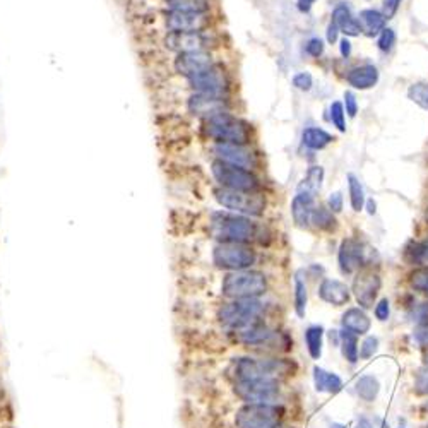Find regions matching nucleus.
<instances>
[{
	"label": "nucleus",
	"mask_w": 428,
	"mask_h": 428,
	"mask_svg": "<svg viewBox=\"0 0 428 428\" xmlns=\"http://www.w3.org/2000/svg\"><path fill=\"white\" fill-rule=\"evenodd\" d=\"M409 285L415 292L428 293V265H422L409 274Z\"/></svg>",
	"instance_id": "obj_36"
},
{
	"label": "nucleus",
	"mask_w": 428,
	"mask_h": 428,
	"mask_svg": "<svg viewBox=\"0 0 428 428\" xmlns=\"http://www.w3.org/2000/svg\"><path fill=\"white\" fill-rule=\"evenodd\" d=\"M355 392L361 401L374 403L379 398V392H381V382L375 375L365 374L355 382Z\"/></svg>",
	"instance_id": "obj_26"
},
{
	"label": "nucleus",
	"mask_w": 428,
	"mask_h": 428,
	"mask_svg": "<svg viewBox=\"0 0 428 428\" xmlns=\"http://www.w3.org/2000/svg\"><path fill=\"white\" fill-rule=\"evenodd\" d=\"M337 261H340V269L343 274H353V272L360 271L361 265L367 264L368 250H365V245L358 240L346 238L340 247Z\"/></svg>",
	"instance_id": "obj_15"
},
{
	"label": "nucleus",
	"mask_w": 428,
	"mask_h": 428,
	"mask_svg": "<svg viewBox=\"0 0 428 428\" xmlns=\"http://www.w3.org/2000/svg\"><path fill=\"white\" fill-rule=\"evenodd\" d=\"M265 305L259 298H238L223 303L217 310V320L221 326L233 331L235 334L248 329L254 324L261 322Z\"/></svg>",
	"instance_id": "obj_3"
},
{
	"label": "nucleus",
	"mask_w": 428,
	"mask_h": 428,
	"mask_svg": "<svg viewBox=\"0 0 428 428\" xmlns=\"http://www.w3.org/2000/svg\"><path fill=\"white\" fill-rule=\"evenodd\" d=\"M303 337H305V346L310 358L312 360H320L324 348V327L320 324L319 326L317 324L309 326L305 329V333H303Z\"/></svg>",
	"instance_id": "obj_28"
},
{
	"label": "nucleus",
	"mask_w": 428,
	"mask_h": 428,
	"mask_svg": "<svg viewBox=\"0 0 428 428\" xmlns=\"http://www.w3.org/2000/svg\"><path fill=\"white\" fill-rule=\"evenodd\" d=\"M211 174L219 187L230 189V191L257 192L259 180L250 170L237 165L226 163V161L214 160L211 163Z\"/></svg>",
	"instance_id": "obj_7"
},
{
	"label": "nucleus",
	"mask_w": 428,
	"mask_h": 428,
	"mask_svg": "<svg viewBox=\"0 0 428 428\" xmlns=\"http://www.w3.org/2000/svg\"><path fill=\"white\" fill-rule=\"evenodd\" d=\"M313 209H316V202H313L312 195L298 192V195H295V199H293L292 202V214L296 226L300 228L309 226L310 221H312Z\"/></svg>",
	"instance_id": "obj_22"
},
{
	"label": "nucleus",
	"mask_w": 428,
	"mask_h": 428,
	"mask_svg": "<svg viewBox=\"0 0 428 428\" xmlns=\"http://www.w3.org/2000/svg\"><path fill=\"white\" fill-rule=\"evenodd\" d=\"M316 2V0H298V7H300V10H309L310 7H312V3Z\"/></svg>",
	"instance_id": "obj_54"
},
{
	"label": "nucleus",
	"mask_w": 428,
	"mask_h": 428,
	"mask_svg": "<svg viewBox=\"0 0 428 428\" xmlns=\"http://www.w3.org/2000/svg\"><path fill=\"white\" fill-rule=\"evenodd\" d=\"M409 319L416 324V326H422V324H428V302L418 303L409 312Z\"/></svg>",
	"instance_id": "obj_41"
},
{
	"label": "nucleus",
	"mask_w": 428,
	"mask_h": 428,
	"mask_svg": "<svg viewBox=\"0 0 428 428\" xmlns=\"http://www.w3.org/2000/svg\"><path fill=\"white\" fill-rule=\"evenodd\" d=\"M331 122L337 127L340 132H344V130H346V123H344V110L340 102H334L333 105H331Z\"/></svg>",
	"instance_id": "obj_40"
},
{
	"label": "nucleus",
	"mask_w": 428,
	"mask_h": 428,
	"mask_svg": "<svg viewBox=\"0 0 428 428\" xmlns=\"http://www.w3.org/2000/svg\"><path fill=\"white\" fill-rule=\"evenodd\" d=\"M374 316L379 322H385V320H389V317H391V302H389V298H381L377 303H375Z\"/></svg>",
	"instance_id": "obj_42"
},
{
	"label": "nucleus",
	"mask_w": 428,
	"mask_h": 428,
	"mask_svg": "<svg viewBox=\"0 0 428 428\" xmlns=\"http://www.w3.org/2000/svg\"><path fill=\"white\" fill-rule=\"evenodd\" d=\"M268 292V279L264 272L252 271H233L228 272L221 281V293L226 298H259Z\"/></svg>",
	"instance_id": "obj_4"
},
{
	"label": "nucleus",
	"mask_w": 428,
	"mask_h": 428,
	"mask_svg": "<svg viewBox=\"0 0 428 428\" xmlns=\"http://www.w3.org/2000/svg\"><path fill=\"white\" fill-rule=\"evenodd\" d=\"M337 31H340V29H337V26L333 23V21H331L329 27H327V41H329V43H336Z\"/></svg>",
	"instance_id": "obj_51"
},
{
	"label": "nucleus",
	"mask_w": 428,
	"mask_h": 428,
	"mask_svg": "<svg viewBox=\"0 0 428 428\" xmlns=\"http://www.w3.org/2000/svg\"><path fill=\"white\" fill-rule=\"evenodd\" d=\"M344 105H346V113L350 117H355L358 112V103H357V98H355V95L351 91H346L344 93Z\"/></svg>",
	"instance_id": "obj_48"
},
{
	"label": "nucleus",
	"mask_w": 428,
	"mask_h": 428,
	"mask_svg": "<svg viewBox=\"0 0 428 428\" xmlns=\"http://www.w3.org/2000/svg\"><path fill=\"white\" fill-rule=\"evenodd\" d=\"M213 262L224 271H245L257 262V252L245 243H217L213 250Z\"/></svg>",
	"instance_id": "obj_8"
},
{
	"label": "nucleus",
	"mask_w": 428,
	"mask_h": 428,
	"mask_svg": "<svg viewBox=\"0 0 428 428\" xmlns=\"http://www.w3.org/2000/svg\"><path fill=\"white\" fill-rule=\"evenodd\" d=\"M403 255L408 264L423 265L428 261V241H409Z\"/></svg>",
	"instance_id": "obj_31"
},
{
	"label": "nucleus",
	"mask_w": 428,
	"mask_h": 428,
	"mask_svg": "<svg viewBox=\"0 0 428 428\" xmlns=\"http://www.w3.org/2000/svg\"><path fill=\"white\" fill-rule=\"evenodd\" d=\"M413 340L418 346L428 348V324H422V326H416L413 331Z\"/></svg>",
	"instance_id": "obj_44"
},
{
	"label": "nucleus",
	"mask_w": 428,
	"mask_h": 428,
	"mask_svg": "<svg viewBox=\"0 0 428 428\" xmlns=\"http://www.w3.org/2000/svg\"><path fill=\"white\" fill-rule=\"evenodd\" d=\"M413 391H415L416 396H428V367L420 368L416 372Z\"/></svg>",
	"instance_id": "obj_39"
},
{
	"label": "nucleus",
	"mask_w": 428,
	"mask_h": 428,
	"mask_svg": "<svg viewBox=\"0 0 428 428\" xmlns=\"http://www.w3.org/2000/svg\"><path fill=\"white\" fill-rule=\"evenodd\" d=\"M408 98L422 108L428 110V84L427 82H416L408 89Z\"/></svg>",
	"instance_id": "obj_37"
},
{
	"label": "nucleus",
	"mask_w": 428,
	"mask_h": 428,
	"mask_svg": "<svg viewBox=\"0 0 428 428\" xmlns=\"http://www.w3.org/2000/svg\"><path fill=\"white\" fill-rule=\"evenodd\" d=\"M329 428H348V427L343 425V423H331Z\"/></svg>",
	"instance_id": "obj_57"
},
{
	"label": "nucleus",
	"mask_w": 428,
	"mask_h": 428,
	"mask_svg": "<svg viewBox=\"0 0 428 428\" xmlns=\"http://www.w3.org/2000/svg\"><path fill=\"white\" fill-rule=\"evenodd\" d=\"M367 206H368V213H370V214H374V213H375V202H374V201H372V199H370V201H368V202H367Z\"/></svg>",
	"instance_id": "obj_55"
},
{
	"label": "nucleus",
	"mask_w": 428,
	"mask_h": 428,
	"mask_svg": "<svg viewBox=\"0 0 428 428\" xmlns=\"http://www.w3.org/2000/svg\"><path fill=\"white\" fill-rule=\"evenodd\" d=\"M398 428H405V427H398Z\"/></svg>",
	"instance_id": "obj_60"
},
{
	"label": "nucleus",
	"mask_w": 428,
	"mask_h": 428,
	"mask_svg": "<svg viewBox=\"0 0 428 428\" xmlns=\"http://www.w3.org/2000/svg\"><path fill=\"white\" fill-rule=\"evenodd\" d=\"M293 86L302 89V91H309L312 88V75L309 72H300V74H296L293 78Z\"/></svg>",
	"instance_id": "obj_45"
},
{
	"label": "nucleus",
	"mask_w": 428,
	"mask_h": 428,
	"mask_svg": "<svg viewBox=\"0 0 428 428\" xmlns=\"http://www.w3.org/2000/svg\"><path fill=\"white\" fill-rule=\"evenodd\" d=\"M401 2L403 0H384V3H382V14L385 16V19H391L398 12Z\"/></svg>",
	"instance_id": "obj_47"
},
{
	"label": "nucleus",
	"mask_w": 428,
	"mask_h": 428,
	"mask_svg": "<svg viewBox=\"0 0 428 428\" xmlns=\"http://www.w3.org/2000/svg\"><path fill=\"white\" fill-rule=\"evenodd\" d=\"M333 23L336 24L337 29L344 33L346 36H358L361 33V27L358 21L351 16V10L346 5H337L333 12Z\"/></svg>",
	"instance_id": "obj_24"
},
{
	"label": "nucleus",
	"mask_w": 428,
	"mask_h": 428,
	"mask_svg": "<svg viewBox=\"0 0 428 428\" xmlns=\"http://www.w3.org/2000/svg\"><path fill=\"white\" fill-rule=\"evenodd\" d=\"M379 337L377 336H365V340L360 344V360H368L379 351Z\"/></svg>",
	"instance_id": "obj_38"
},
{
	"label": "nucleus",
	"mask_w": 428,
	"mask_h": 428,
	"mask_svg": "<svg viewBox=\"0 0 428 428\" xmlns=\"http://www.w3.org/2000/svg\"><path fill=\"white\" fill-rule=\"evenodd\" d=\"M187 106H189V112L199 117H206V119L216 115V113L224 112L223 99L213 98V96L199 95V93H195V95L191 96Z\"/></svg>",
	"instance_id": "obj_20"
},
{
	"label": "nucleus",
	"mask_w": 428,
	"mask_h": 428,
	"mask_svg": "<svg viewBox=\"0 0 428 428\" xmlns=\"http://www.w3.org/2000/svg\"><path fill=\"white\" fill-rule=\"evenodd\" d=\"M327 336H329V341L331 344H333L334 348H340V343H341V336H340V331H334L331 329L329 333H327Z\"/></svg>",
	"instance_id": "obj_53"
},
{
	"label": "nucleus",
	"mask_w": 428,
	"mask_h": 428,
	"mask_svg": "<svg viewBox=\"0 0 428 428\" xmlns=\"http://www.w3.org/2000/svg\"><path fill=\"white\" fill-rule=\"evenodd\" d=\"M425 428H428V423H427V425H425Z\"/></svg>",
	"instance_id": "obj_59"
},
{
	"label": "nucleus",
	"mask_w": 428,
	"mask_h": 428,
	"mask_svg": "<svg viewBox=\"0 0 428 428\" xmlns=\"http://www.w3.org/2000/svg\"><path fill=\"white\" fill-rule=\"evenodd\" d=\"M310 223H313V226L324 231H333V230H336V226H337V221H336V217H334L333 211H331V209L322 208V206L313 209L312 221H310Z\"/></svg>",
	"instance_id": "obj_34"
},
{
	"label": "nucleus",
	"mask_w": 428,
	"mask_h": 428,
	"mask_svg": "<svg viewBox=\"0 0 428 428\" xmlns=\"http://www.w3.org/2000/svg\"><path fill=\"white\" fill-rule=\"evenodd\" d=\"M235 394L245 403H265V405H278L281 399L283 389L279 381L274 379H254L235 384Z\"/></svg>",
	"instance_id": "obj_10"
},
{
	"label": "nucleus",
	"mask_w": 428,
	"mask_h": 428,
	"mask_svg": "<svg viewBox=\"0 0 428 428\" xmlns=\"http://www.w3.org/2000/svg\"><path fill=\"white\" fill-rule=\"evenodd\" d=\"M319 298L333 307H343L351 300V289L340 279L326 278L319 286Z\"/></svg>",
	"instance_id": "obj_18"
},
{
	"label": "nucleus",
	"mask_w": 428,
	"mask_h": 428,
	"mask_svg": "<svg viewBox=\"0 0 428 428\" xmlns=\"http://www.w3.org/2000/svg\"><path fill=\"white\" fill-rule=\"evenodd\" d=\"M423 364H425V367H428V348L423 351Z\"/></svg>",
	"instance_id": "obj_56"
},
{
	"label": "nucleus",
	"mask_w": 428,
	"mask_h": 428,
	"mask_svg": "<svg viewBox=\"0 0 428 428\" xmlns=\"http://www.w3.org/2000/svg\"><path fill=\"white\" fill-rule=\"evenodd\" d=\"M214 62L209 51H191V54H180L177 55L174 62V67L177 74L184 75V78H194V75L201 74L206 69L213 67Z\"/></svg>",
	"instance_id": "obj_16"
},
{
	"label": "nucleus",
	"mask_w": 428,
	"mask_h": 428,
	"mask_svg": "<svg viewBox=\"0 0 428 428\" xmlns=\"http://www.w3.org/2000/svg\"><path fill=\"white\" fill-rule=\"evenodd\" d=\"M340 336L341 355L350 365H357L358 360H360V341H358L360 336H357V334L348 329H341Z\"/></svg>",
	"instance_id": "obj_27"
},
{
	"label": "nucleus",
	"mask_w": 428,
	"mask_h": 428,
	"mask_svg": "<svg viewBox=\"0 0 428 428\" xmlns=\"http://www.w3.org/2000/svg\"><path fill=\"white\" fill-rule=\"evenodd\" d=\"M206 132L217 144H235L245 146L250 143V127L247 122L230 115L226 112L206 119Z\"/></svg>",
	"instance_id": "obj_5"
},
{
	"label": "nucleus",
	"mask_w": 428,
	"mask_h": 428,
	"mask_svg": "<svg viewBox=\"0 0 428 428\" xmlns=\"http://www.w3.org/2000/svg\"><path fill=\"white\" fill-rule=\"evenodd\" d=\"M348 185H350V199H351V208L353 211L360 213L364 209L365 204V194L364 187L358 182V178L355 175H348Z\"/></svg>",
	"instance_id": "obj_35"
},
{
	"label": "nucleus",
	"mask_w": 428,
	"mask_h": 428,
	"mask_svg": "<svg viewBox=\"0 0 428 428\" xmlns=\"http://www.w3.org/2000/svg\"><path fill=\"white\" fill-rule=\"evenodd\" d=\"M296 370H298V365L289 358L241 357L233 361V377L237 382L254 381V379L281 381L289 375H295Z\"/></svg>",
	"instance_id": "obj_1"
},
{
	"label": "nucleus",
	"mask_w": 428,
	"mask_h": 428,
	"mask_svg": "<svg viewBox=\"0 0 428 428\" xmlns=\"http://www.w3.org/2000/svg\"><path fill=\"white\" fill-rule=\"evenodd\" d=\"M302 141H303V146H307L309 150L319 151V150H324L326 146H329L334 139L326 132V130L317 129V127H310V129L303 130Z\"/></svg>",
	"instance_id": "obj_29"
},
{
	"label": "nucleus",
	"mask_w": 428,
	"mask_h": 428,
	"mask_svg": "<svg viewBox=\"0 0 428 428\" xmlns=\"http://www.w3.org/2000/svg\"><path fill=\"white\" fill-rule=\"evenodd\" d=\"M355 428H375V425H374V422L368 418V416L361 415V416H358L357 423H355Z\"/></svg>",
	"instance_id": "obj_50"
},
{
	"label": "nucleus",
	"mask_w": 428,
	"mask_h": 428,
	"mask_svg": "<svg viewBox=\"0 0 428 428\" xmlns=\"http://www.w3.org/2000/svg\"><path fill=\"white\" fill-rule=\"evenodd\" d=\"M381 288H382L381 276H379L377 272L372 271V269H361V271H358V274L355 276L351 292H353L358 305L365 310L374 309L375 300H377Z\"/></svg>",
	"instance_id": "obj_12"
},
{
	"label": "nucleus",
	"mask_w": 428,
	"mask_h": 428,
	"mask_svg": "<svg viewBox=\"0 0 428 428\" xmlns=\"http://www.w3.org/2000/svg\"><path fill=\"white\" fill-rule=\"evenodd\" d=\"M165 24L174 33H201L209 26V17L208 14L168 10L165 14Z\"/></svg>",
	"instance_id": "obj_13"
},
{
	"label": "nucleus",
	"mask_w": 428,
	"mask_h": 428,
	"mask_svg": "<svg viewBox=\"0 0 428 428\" xmlns=\"http://www.w3.org/2000/svg\"><path fill=\"white\" fill-rule=\"evenodd\" d=\"M214 154L217 160L226 161V163L243 167L247 170L255 167V156L250 150L245 146H235V144H216L214 146Z\"/></svg>",
	"instance_id": "obj_17"
},
{
	"label": "nucleus",
	"mask_w": 428,
	"mask_h": 428,
	"mask_svg": "<svg viewBox=\"0 0 428 428\" xmlns=\"http://www.w3.org/2000/svg\"><path fill=\"white\" fill-rule=\"evenodd\" d=\"M327 204H329V209L333 213L343 211V195H341V192H334V194H331Z\"/></svg>",
	"instance_id": "obj_49"
},
{
	"label": "nucleus",
	"mask_w": 428,
	"mask_h": 428,
	"mask_svg": "<svg viewBox=\"0 0 428 428\" xmlns=\"http://www.w3.org/2000/svg\"><path fill=\"white\" fill-rule=\"evenodd\" d=\"M394 43H396L394 29L385 27V29L381 33V38H379V48H381L382 51H389L392 47H394Z\"/></svg>",
	"instance_id": "obj_43"
},
{
	"label": "nucleus",
	"mask_w": 428,
	"mask_h": 428,
	"mask_svg": "<svg viewBox=\"0 0 428 428\" xmlns=\"http://www.w3.org/2000/svg\"><path fill=\"white\" fill-rule=\"evenodd\" d=\"M285 416L281 405L265 403H245L235 415L237 428H278Z\"/></svg>",
	"instance_id": "obj_6"
},
{
	"label": "nucleus",
	"mask_w": 428,
	"mask_h": 428,
	"mask_svg": "<svg viewBox=\"0 0 428 428\" xmlns=\"http://www.w3.org/2000/svg\"><path fill=\"white\" fill-rule=\"evenodd\" d=\"M191 88L199 95L213 96V98L223 99L228 93V78L224 69L219 64H214L213 67L206 69L201 74L187 79Z\"/></svg>",
	"instance_id": "obj_11"
},
{
	"label": "nucleus",
	"mask_w": 428,
	"mask_h": 428,
	"mask_svg": "<svg viewBox=\"0 0 428 428\" xmlns=\"http://www.w3.org/2000/svg\"><path fill=\"white\" fill-rule=\"evenodd\" d=\"M305 50H307V54L312 55V57H316V58L320 57V55H322V51H324L322 40H319V38H312V40L307 43Z\"/></svg>",
	"instance_id": "obj_46"
},
{
	"label": "nucleus",
	"mask_w": 428,
	"mask_h": 428,
	"mask_svg": "<svg viewBox=\"0 0 428 428\" xmlns=\"http://www.w3.org/2000/svg\"><path fill=\"white\" fill-rule=\"evenodd\" d=\"M214 198L224 209L238 213L241 216H261L265 208L264 195L259 192L230 191V189L219 187L214 191Z\"/></svg>",
	"instance_id": "obj_9"
},
{
	"label": "nucleus",
	"mask_w": 428,
	"mask_h": 428,
	"mask_svg": "<svg viewBox=\"0 0 428 428\" xmlns=\"http://www.w3.org/2000/svg\"><path fill=\"white\" fill-rule=\"evenodd\" d=\"M322 180H324V170L320 167H312L307 174V177L303 178V182L300 184L298 192H303V194H309L312 198H316L320 192V187H322Z\"/></svg>",
	"instance_id": "obj_30"
},
{
	"label": "nucleus",
	"mask_w": 428,
	"mask_h": 428,
	"mask_svg": "<svg viewBox=\"0 0 428 428\" xmlns=\"http://www.w3.org/2000/svg\"><path fill=\"white\" fill-rule=\"evenodd\" d=\"M425 409H427V412H428V401L425 403Z\"/></svg>",
	"instance_id": "obj_58"
},
{
	"label": "nucleus",
	"mask_w": 428,
	"mask_h": 428,
	"mask_svg": "<svg viewBox=\"0 0 428 428\" xmlns=\"http://www.w3.org/2000/svg\"><path fill=\"white\" fill-rule=\"evenodd\" d=\"M209 230L219 243H250L259 237V226L241 214L214 213Z\"/></svg>",
	"instance_id": "obj_2"
},
{
	"label": "nucleus",
	"mask_w": 428,
	"mask_h": 428,
	"mask_svg": "<svg viewBox=\"0 0 428 428\" xmlns=\"http://www.w3.org/2000/svg\"><path fill=\"white\" fill-rule=\"evenodd\" d=\"M346 81L355 89H370L377 84L379 71L375 65H360V67H355L348 72Z\"/></svg>",
	"instance_id": "obj_21"
},
{
	"label": "nucleus",
	"mask_w": 428,
	"mask_h": 428,
	"mask_svg": "<svg viewBox=\"0 0 428 428\" xmlns=\"http://www.w3.org/2000/svg\"><path fill=\"white\" fill-rule=\"evenodd\" d=\"M385 16L379 10L374 9H365L360 12V19L358 24L361 27V33H365L367 36H375V34L382 33L385 29Z\"/></svg>",
	"instance_id": "obj_25"
},
{
	"label": "nucleus",
	"mask_w": 428,
	"mask_h": 428,
	"mask_svg": "<svg viewBox=\"0 0 428 428\" xmlns=\"http://www.w3.org/2000/svg\"><path fill=\"white\" fill-rule=\"evenodd\" d=\"M340 50H341V55H343L344 58H348L351 55V43L346 40V38L340 41Z\"/></svg>",
	"instance_id": "obj_52"
},
{
	"label": "nucleus",
	"mask_w": 428,
	"mask_h": 428,
	"mask_svg": "<svg viewBox=\"0 0 428 428\" xmlns=\"http://www.w3.org/2000/svg\"><path fill=\"white\" fill-rule=\"evenodd\" d=\"M165 47L177 55L191 54V51H208L209 36L206 31L201 33H170L165 38Z\"/></svg>",
	"instance_id": "obj_14"
},
{
	"label": "nucleus",
	"mask_w": 428,
	"mask_h": 428,
	"mask_svg": "<svg viewBox=\"0 0 428 428\" xmlns=\"http://www.w3.org/2000/svg\"><path fill=\"white\" fill-rule=\"evenodd\" d=\"M313 385L317 392H327V394H337L343 391V379L334 372L326 370L322 367H313Z\"/></svg>",
	"instance_id": "obj_23"
},
{
	"label": "nucleus",
	"mask_w": 428,
	"mask_h": 428,
	"mask_svg": "<svg viewBox=\"0 0 428 428\" xmlns=\"http://www.w3.org/2000/svg\"><path fill=\"white\" fill-rule=\"evenodd\" d=\"M307 303H309V292H307V281L302 276V271L295 276V312L300 319L307 313Z\"/></svg>",
	"instance_id": "obj_32"
},
{
	"label": "nucleus",
	"mask_w": 428,
	"mask_h": 428,
	"mask_svg": "<svg viewBox=\"0 0 428 428\" xmlns=\"http://www.w3.org/2000/svg\"><path fill=\"white\" fill-rule=\"evenodd\" d=\"M168 10H180V12L206 14L209 10V0H165Z\"/></svg>",
	"instance_id": "obj_33"
},
{
	"label": "nucleus",
	"mask_w": 428,
	"mask_h": 428,
	"mask_svg": "<svg viewBox=\"0 0 428 428\" xmlns=\"http://www.w3.org/2000/svg\"><path fill=\"white\" fill-rule=\"evenodd\" d=\"M341 326L357 336H367L370 333L372 319L361 307H351V309L344 310L341 316Z\"/></svg>",
	"instance_id": "obj_19"
}]
</instances>
